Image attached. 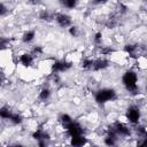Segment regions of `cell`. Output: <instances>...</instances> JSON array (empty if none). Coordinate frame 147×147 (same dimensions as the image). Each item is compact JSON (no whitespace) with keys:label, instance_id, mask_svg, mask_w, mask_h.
Listing matches in <instances>:
<instances>
[{"label":"cell","instance_id":"cell-1","mask_svg":"<svg viewBox=\"0 0 147 147\" xmlns=\"http://www.w3.org/2000/svg\"><path fill=\"white\" fill-rule=\"evenodd\" d=\"M118 92L113 86H99L93 92V101L98 106H106L110 102H114L118 98Z\"/></svg>","mask_w":147,"mask_h":147},{"label":"cell","instance_id":"cell-4","mask_svg":"<svg viewBox=\"0 0 147 147\" xmlns=\"http://www.w3.org/2000/svg\"><path fill=\"white\" fill-rule=\"evenodd\" d=\"M80 3V0H59V5L61 8L67 10H72L77 8V6Z\"/></svg>","mask_w":147,"mask_h":147},{"label":"cell","instance_id":"cell-3","mask_svg":"<svg viewBox=\"0 0 147 147\" xmlns=\"http://www.w3.org/2000/svg\"><path fill=\"white\" fill-rule=\"evenodd\" d=\"M36 38H37V32H36V30H33V29H28V30H25V31L21 34L20 40H21V42H22L23 45L30 46V45H32V42L36 40Z\"/></svg>","mask_w":147,"mask_h":147},{"label":"cell","instance_id":"cell-5","mask_svg":"<svg viewBox=\"0 0 147 147\" xmlns=\"http://www.w3.org/2000/svg\"><path fill=\"white\" fill-rule=\"evenodd\" d=\"M110 0H92V2L94 3V5H98V6H101V5H106V3H108Z\"/></svg>","mask_w":147,"mask_h":147},{"label":"cell","instance_id":"cell-2","mask_svg":"<svg viewBox=\"0 0 147 147\" xmlns=\"http://www.w3.org/2000/svg\"><path fill=\"white\" fill-rule=\"evenodd\" d=\"M53 22L56 24V26L61 29H68L70 25L74 24L72 17L65 11H55Z\"/></svg>","mask_w":147,"mask_h":147}]
</instances>
